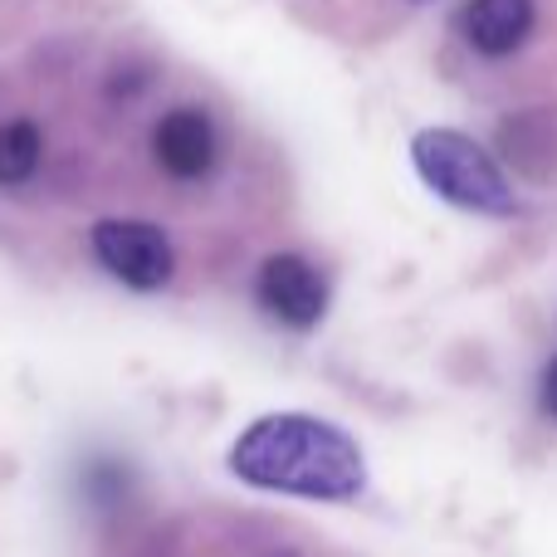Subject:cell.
Returning a JSON list of instances; mask_svg holds the SVG:
<instances>
[{"label":"cell","mask_w":557,"mask_h":557,"mask_svg":"<svg viewBox=\"0 0 557 557\" xmlns=\"http://www.w3.org/2000/svg\"><path fill=\"white\" fill-rule=\"evenodd\" d=\"M231 470L255 490L298 499H352L367 490V465L352 435L313 416H264L235 441Z\"/></svg>","instance_id":"cell-1"},{"label":"cell","mask_w":557,"mask_h":557,"mask_svg":"<svg viewBox=\"0 0 557 557\" xmlns=\"http://www.w3.org/2000/svg\"><path fill=\"white\" fill-rule=\"evenodd\" d=\"M411 162L421 172V182L435 196H445L450 206H460V211L513 215V206H519L513 201V186L494 166V157L474 137L455 133V127H425V133H416Z\"/></svg>","instance_id":"cell-2"},{"label":"cell","mask_w":557,"mask_h":557,"mask_svg":"<svg viewBox=\"0 0 557 557\" xmlns=\"http://www.w3.org/2000/svg\"><path fill=\"white\" fill-rule=\"evenodd\" d=\"M94 255L113 278H123L127 288H162L176 270L172 240H166L157 225L143 221H98L94 225Z\"/></svg>","instance_id":"cell-3"},{"label":"cell","mask_w":557,"mask_h":557,"mask_svg":"<svg viewBox=\"0 0 557 557\" xmlns=\"http://www.w3.org/2000/svg\"><path fill=\"white\" fill-rule=\"evenodd\" d=\"M255 294H260L264 313H274L288 327H313L327 313V284L304 255H270Z\"/></svg>","instance_id":"cell-4"},{"label":"cell","mask_w":557,"mask_h":557,"mask_svg":"<svg viewBox=\"0 0 557 557\" xmlns=\"http://www.w3.org/2000/svg\"><path fill=\"white\" fill-rule=\"evenodd\" d=\"M152 152H157V162H162L172 176H182V182L206 176L215 166L211 117L196 113V108H176V113H166L152 133Z\"/></svg>","instance_id":"cell-5"},{"label":"cell","mask_w":557,"mask_h":557,"mask_svg":"<svg viewBox=\"0 0 557 557\" xmlns=\"http://www.w3.org/2000/svg\"><path fill=\"white\" fill-rule=\"evenodd\" d=\"M460 29L480 54H513L533 29V0H470L460 15Z\"/></svg>","instance_id":"cell-6"},{"label":"cell","mask_w":557,"mask_h":557,"mask_svg":"<svg viewBox=\"0 0 557 557\" xmlns=\"http://www.w3.org/2000/svg\"><path fill=\"white\" fill-rule=\"evenodd\" d=\"M39 157H45V137L35 123H5L0 127V186H20L35 176Z\"/></svg>","instance_id":"cell-7"},{"label":"cell","mask_w":557,"mask_h":557,"mask_svg":"<svg viewBox=\"0 0 557 557\" xmlns=\"http://www.w3.org/2000/svg\"><path fill=\"white\" fill-rule=\"evenodd\" d=\"M543 411L557 416V357L548 362V372H543Z\"/></svg>","instance_id":"cell-8"}]
</instances>
